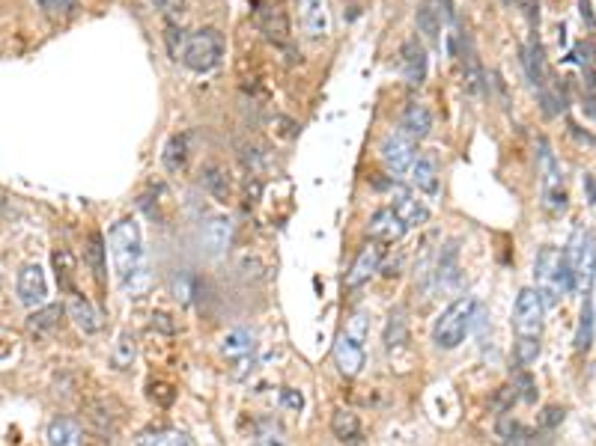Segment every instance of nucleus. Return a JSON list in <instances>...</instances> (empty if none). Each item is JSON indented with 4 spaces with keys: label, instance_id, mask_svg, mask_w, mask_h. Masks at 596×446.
Instances as JSON below:
<instances>
[{
    "label": "nucleus",
    "instance_id": "nucleus-41",
    "mask_svg": "<svg viewBox=\"0 0 596 446\" xmlns=\"http://www.w3.org/2000/svg\"><path fill=\"white\" fill-rule=\"evenodd\" d=\"M584 187H587V196H591V202L596 205V176H584Z\"/></svg>",
    "mask_w": 596,
    "mask_h": 446
},
{
    "label": "nucleus",
    "instance_id": "nucleus-8",
    "mask_svg": "<svg viewBox=\"0 0 596 446\" xmlns=\"http://www.w3.org/2000/svg\"><path fill=\"white\" fill-rule=\"evenodd\" d=\"M379 158L390 176H406L412 169L417 152H415V140L403 131H390L379 146Z\"/></svg>",
    "mask_w": 596,
    "mask_h": 446
},
{
    "label": "nucleus",
    "instance_id": "nucleus-10",
    "mask_svg": "<svg viewBox=\"0 0 596 446\" xmlns=\"http://www.w3.org/2000/svg\"><path fill=\"white\" fill-rule=\"evenodd\" d=\"M334 363H337V369H340V375L355 378V375L364 369V363H367V354H364V339L352 336L349 330H343L334 343Z\"/></svg>",
    "mask_w": 596,
    "mask_h": 446
},
{
    "label": "nucleus",
    "instance_id": "nucleus-29",
    "mask_svg": "<svg viewBox=\"0 0 596 446\" xmlns=\"http://www.w3.org/2000/svg\"><path fill=\"white\" fill-rule=\"evenodd\" d=\"M593 301L591 294H584V303H582V316H578V330H575V351L584 354L587 348L593 343Z\"/></svg>",
    "mask_w": 596,
    "mask_h": 446
},
{
    "label": "nucleus",
    "instance_id": "nucleus-30",
    "mask_svg": "<svg viewBox=\"0 0 596 446\" xmlns=\"http://www.w3.org/2000/svg\"><path fill=\"white\" fill-rule=\"evenodd\" d=\"M203 185L215 200H227L230 196V173L221 164H206L203 167Z\"/></svg>",
    "mask_w": 596,
    "mask_h": 446
},
{
    "label": "nucleus",
    "instance_id": "nucleus-9",
    "mask_svg": "<svg viewBox=\"0 0 596 446\" xmlns=\"http://www.w3.org/2000/svg\"><path fill=\"white\" fill-rule=\"evenodd\" d=\"M15 292H19V301L24 307L37 310L46 303L48 298V280H46V271H42L39 262H28L19 271V283H15Z\"/></svg>",
    "mask_w": 596,
    "mask_h": 446
},
{
    "label": "nucleus",
    "instance_id": "nucleus-15",
    "mask_svg": "<svg viewBox=\"0 0 596 446\" xmlns=\"http://www.w3.org/2000/svg\"><path fill=\"white\" fill-rule=\"evenodd\" d=\"M432 280H435V285H439L441 292H444V289H453V285L459 283V247H457V241H450V244L439 253V262H435Z\"/></svg>",
    "mask_w": 596,
    "mask_h": 446
},
{
    "label": "nucleus",
    "instance_id": "nucleus-18",
    "mask_svg": "<svg viewBox=\"0 0 596 446\" xmlns=\"http://www.w3.org/2000/svg\"><path fill=\"white\" fill-rule=\"evenodd\" d=\"M69 316L75 318V325L84 330V334H99L102 330V318L99 312H96V307L90 301L84 298V294L72 292V298H69Z\"/></svg>",
    "mask_w": 596,
    "mask_h": 446
},
{
    "label": "nucleus",
    "instance_id": "nucleus-24",
    "mask_svg": "<svg viewBox=\"0 0 596 446\" xmlns=\"http://www.w3.org/2000/svg\"><path fill=\"white\" fill-rule=\"evenodd\" d=\"M251 351H254V334L245 327L230 330V334L221 339V354H224L227 360H245Z\"/></svg>",
    "mask_w": 596,
    "mask_h": 446
},
{
    "label": "nucleus",
    "instance_id": "nucleus-23",
    "mask_svg": "<svg viewBox=\"0 0 596 446\" xmlns=\"http://www.w3.org/2000/svg\"><path fill=\"white\" fill-rule=\"evenodd\" d=\"M48 446H81V425L69 417L51 419L48 425Z\"/></svg>",
    "mask_w": 596,
    "mask_h": 446
},
{
    "label": "nucleus",
    "instance_id": "nucleus-13",
    "mask_svg": "<svg viewBox=\"0 0 596 446\" xmlns=\"http://www.w3.org/2000/svg\"><path fill=\"white\" fill-rule=\"evenodd\" d=\"M367 232L373 241H382V244H394L408 232V227L403 220H399V214L394 211V205H388V209H379L376 214L370 218L367 223Z\"/></svg>",
    "mask_w": 596,
    "mask_h": 446
},
{
    "label": "nucleus",
    "instance_id": "nucleus-27",
    "mask_svg": "<svg viewBox=\"0 0 596 446\" xmlns=\"http://www.w3.org/2000/svg\"><path fill=\"white\" fill-rule=\"evenodd\" d=\"M415 21H417V30L424 33V39L439 42V33H441V15H439V9L432 6V0H421V6H417Z\"/></svg>",
    "mask_w": 596,
    "mask_h": 446
},
{
    "label": "nucleus",
    "instance_id": "nucleus-40",
    "mask_svg": "<svg viewBox=\"0 0 596 446\" xmlns=\"http://www.w3.org/2000/svg\"><path fill=\"white\" fill-rule=\"evenodd\" d=\"M283 401H287L290 408H296V410H301V405H305L301 392H292V390H283Z\"/></svg>",
    "mask_w": 596,
    "mask_h": 446
},
{
    "label": "nucleus",
    "instance_id": "nucleus-12",
    "mask_svg": "<svg viewBox=\"0 0 596 446\" xmlns=\"http://www.w3.org/2000/svg\"><path fill=\"white\" fill-rule=\"evenodd\" d=\"M382 256H385V247H382V241H370V244H364L361 253L355 256L349 274H346V285H349V289H358V285L367 283L370 277L382 268Z\"/></svg>",
    "mask_w": 596,
    "mask_h": 446
},
{
    "label": "nucleus",
    "instance_id": "nucleus-22",
    "mask_svg": "<svg viewBox=\"0 0 596 446\" xmlns=\"http://www.w3.org/2000/svg\"><path fill=\"white\" fill-rule=\"evenodd\" d=\"M301 18H305V30L314 36V39H325L328 36L325 0H301Z\"/></svg>",
    "mask_w": 596,
    "mask_h": 446
},
{
    "label": "nucleus",
    "instance_id": "nucleus-37",
    "mask_svg": "<svg viewBox=\"0 0 596 446\" xmlns=\"http://www.w3.org/2000/svg\"><path fill=\"white\" fill-rule=\"evenodd\" d=\"M153 4L162 9L167 18H180L185 9V0H153Z\"/></svg>",
    "mask_w": 596,
    "mask_h": 446
},
{
    "label": "nucleus",
    "instance_id": "nucleus-19",
    "mask_svg": "<svg viewBox=\"0 0 596 446\" xmlns=\"http://www.w3.org/2000/svg\"><path fill=\"white\" fill-rule=\"evenodd\" d=\"M189 152H191V134H173L162 152V164L167 173H180V169H185V164H189Z\"/></svg>",
    "mask_w": 596,
    "mask_h": 446
},
{
    "label": "nucleus",
    "instance_id": "nucleus-31",
    "mask_svg": "<svg viewBox=\"0 0 596 446\" xmlns=\"http://www.w3.org/2000/svg\"><path fill=\"white\" fill-rule=\"evenodd\" d=\"M462 62H466V87L471 93H480V87H483V71H480V60L468 36H466V51H462Z\"/></svg>",
    "mask_w": 596,
    "mask_h": 446
},
{
    "label": "nucleus",
    "instance_id": "nucleus-1",
    "mask_svg": "<svg viewBox=\"0 0 596 446\" xmlns=\"http://www.w3.org/2000/svg\"><path fill=\"white\" fill-rule=\"evenodd\" d=\"M108 247H111L113 271H117L120 283L135 271L149 268L147 265V250H144V232H140V223L135 218H122V220L113 223L111 232H108Z\"/></svg>",
    "mask_w": 596,
    "mask_h": 446
},
{
    "label": "nucleus",
    "instance_id": "nucleus-38",
    "mask_svg": "<svg viewBox=\"0 0 596 446\" xmlns=\"http://www.w3.org/2000/svg\"><path fill=\"white\" fill-rule=\"evenodd\" d=\"M278 15H281L278 9H269V18H278ZM263 30L269 33V39H272V36H274V24H263ZM278 36H281V39L287 36V21H283V15H281V21H278Z\"/></svg>",
    "mask_w": 596,
    "mask_h": 446
},
{
    "label": "nucleus",
    "instance_id": "nucleus-14",
    "mask_svg": "<svg viewBox=\"0 0 596 446\" xmlns=\"http://www.w3.org/2000/svg\"><path fill=\"white\" fill-rule=\"evenodd\" d=\"M408 178H412L415 191H421L426 196L439 194V161H435L432 152H424V155L415 158L412 169H408Z\"/></svg>",
    "mask_w": 596,
    "mask_h": 446
},
{
    "label": "nucleus",
    "instance_id": "nucleus-17",
    "mask_svg": "<svg viewBox=\"0 0 596 446\" xmlns=\"http://www.w3.org/2000/svg\"><path fill=\"white\" fill-rule=\"evenodd\" d=\"M403 134H408L415 143L417 140H424V137H430V131H432V113H430V107L426 104H421V102H412L406 107V113H403V128H399Z\"/></svg>",
    "mask_w": 596,
    "mask_h": 446
},
{
    "label": "nucleus",
    "instance_id": "nucleus-6",
    "mask_svg": "<svg viewBox=\"0 0 596 446\" xmlns=\"http://www.w3.org/2000/svg\"><path fill=\"white\" fill-rule=\"evenodd\" d=\"M537 173H540V187H542V205L549 211H564L567 209V187H564V173H560V164L551 152L549 140L540 137L537 143Z\"/></svg>",
    "mask_w": 596,
    "mask_h": 446
},
{
    "label": "nucleus",
    "instance_id": "nucleus-7",
    "mask_svg": "<svg viewBox=\"0 0 596 446\" xmlns=\"http://www.w3.org/2000/svg\"><path fill=\"white\" fill-rule=\"evenodd\" d=\"M542 307L537 289H522L516 294V307H513V330L516 339H540L542 334Z\"/></svg>",
    "mask_w": 596,
    "mask_h": 446
},
{
    "label": "nucleus",
    "instance_id": "nucleus-21",
    "mask_svg": "<svg viewBox=\"0 0 596 446\" xmlns=\"http://www.w3.org/2000/svg\"><path fill=\"white\" fill-rule=\"evenodd\" d=\"M230 238H233V227H230V218H212L206 227H203V244L212 256L224 253L230 247Z\"/></svg>",
    "mask_w": 596,
    "mask_h": 446
},
{
    "label": "nucleus",
    "instance_id": "nucleus-26",
    "mask_svg": "<svg viewBox=\"0 0 596 446\" xmlns=\"http://www.w3.org/2000/svg\"><path fill=\"white\" fill-rule=\"evenodd\" d=\"M135 357H138V343H135V336H131L129 330H122V334L117 336V343H113L111 366H113V369H117V372H126V369H131Z\"/></svg>",
    "mask_w": 596,
    "mask_h": 446
},
{
    "label": "nucleus",
    "instance_id": "nucleus-2",
    "mask_svg": "<svg viewBox=\"0 0 596 446\" xmlns=\"http://www.w3.org/2000/svg\"><path fill=\"white\" fill-rule=\"evenodd\" d=\"M533 280H537V294L542 307H558V301L573 292V277H569L564 250L542 247L537 253V262H533Z\"/></svg>",
    "mask_w": 596,
    "mask_h": 446
},
{
    "label": "nucleus",
    "instance_id": "nucleus-28",
    "mask_svg": "<svg viewBox=\"0 0 596 446\" xmlns=\"http://www.w3.org/2000/svg\"><path fill=\"white\" fill-rule=\"evenodd\" d=\"M332 432L340 437L343 443H358L361 441V423L358 417L352 414V410H334L332 417Z\"/></svg>",
    "mask_w": 596,
    "mask_h": 446
},
{
    "label": "nucleus",
    "instance_id": "nucleus-36",
    "mask_svg": "<svg viewBox=\"0 0 596 446\" xmlns=\"http://www.w3.org/2000/svg\"><path fill=\"white\" fill-rule=\"evenodd\" d=\"M254 446H290V443L278 428H265V432H260V437H256Z\"/></svg>",
    "mask_w": 596,
    "mask_h": 446
},
{
    "label": "nucleus",
    "instance_id": "nucleus-33",
    "mask_svg": "<svg viewBox=\"0 0 596 446\" xmlns=\"http://www.w3.org/2000/svg\"><path fill=\"white\" fill-rule=\"evenodd\" d=\"M408 339V334H406V318H403V312H390V318H388V327H385V348L388 351H394V348H399Z\"/></svg>",
    "mask_w": 596,
    "mask_h": 446
},
{
    "label": "nucleus",
    "instance_id": "nucleus-32",
    "mask_svg": "<svg viewBox=\"0 0 596 446\" xmlns=\"http://www.w3.org/2000/svg\"><path fill=\"white\" fill-rule=\"evenodd\" d=\"M105 238L99 235V232H93L90 235V244H87V262H90L96 280L105 283V271H108V262H105Z\"/></svg>",
    "mask_w": 596,
    "mask_h": 446
},
{
    "label": "nucleus",
    "instance_id": "nucleus-34",
    "mask_svg": "<svg viewBox=\"0 0 596 446\" xmlns=\"http://www.w3.org/2000/svg\"><path fill=\"white\" fill-rule=\"evenodd\" d=\"M55 265H57V280H60V285L72 294L75 292V283H72V274H75V262H72V256H69V250H57L55 253Z\"/></svg>",
    "mask_w": 596,
    "mask_h": 446
},
{
    "label": "nucleus",
    "instance_id": "nucleus-16",
    "mask_svg": "<svg viewBox=\"0 0 596 446\" xmlns=\"http://www.w3.org/2000/svg\"><path fill=\"white\" fill-rule=\"evenodd\" d=\"M394 211L399 214V220H403L408 229H412V227H424V223L430 220V205H426L421 196H415V194H408V191H399V194H397Z\"/></svg>",
    "mask_w": 596,
    "mask_h": 446
},
{
    "label": "nucleus",
    "instance_id": "nucleus-35",
    "mask_svg": "<svg viewBox=\"0 0 596 446\" xmlns=\"http://www.w3.org/2000/svg\"><path fill=\"white\" fill-rule=\"evenodd\" d=\"M37 4L51 21H63V18L75 15V9H78V0H37Z\"/></svg>",
    "mask_w": 596,
    "mask_h": 446
},
{
    "label": "nucleus",
    "instance_id": "nucleus-4",
    "mask_svg": "<svg viewBox=\"0 0 596 446\" xmlns=\"http://www.w3.org/2000/svg\"><path fill=\"white\" fill-rule=\"evenodd\" d=\"M569 277H573V292L587 294L591 292V283L596 277V238L591 229L578 227L569 238V244L564 250Z\"/></svg>",
    "mask_w": 596,
    "mask_h": 446
},
{
    "label": "nucleus",
    "instance_id": "nucleus-20",
    "mask_svg": "<svg viewBox=\"0 0 596 446\" xmlns=\"http://www.w3.org/2000/svg\"><path fill=\"white\" fill-rule=\"evenodd\" d=\"M60 316H63V307H37L28 316V321H24V327H28L37 339H46L57 330Z\"/></svg>",
    "mask_w": 596,
    "mask_h": 446
},
{
    "label": "nucleus",
    "instance_id": "nucleus-25",
    "mask_svg": "<svg viewBox=\"0 0 596 446\" xmlns=\"http://www.w3.org/2000/svg\"><path fill=\"white\" fill-rule=\"evenodd\" d=\"M138 446H197L191 441V434L180 432V428H155L138 437Z\"/></svg>",
    "mask_w": 596,
    "mask_h": 446
},
{
    "label": "nucleus",
    "instance_id": "nucleus-39",
    "mask_svg": "<svg viewBox=\"0 0 596 446\" xmlns=\"http://www.w3.org/2000/svg\"><path fill=\"white\" fill-rule=\"evenodd\" d=\"M578 12H582L584 24L591 27V30H596V18H593V9H591V0H578Z\"/></svg>",
    "mask_w": 596,
    "mask_h": 446
},
{
    "label": "nucleus",
    "instance_id": "nucleus-5",
    "mask_svg": "<svg viewBox=\"0 0 596 446\" xmlns=\"http://www.w3.org/2000/svg\"><path fill=\"white\" fill-rule=\"evenodd\" d=\"M221 60H224V36H221L215 27H203V30L191 33L189 39H185L182 62L191 71H200L203 75V71L218 69Z\"/></svg>",
    "mask_w": 596,
    "mask_h": 446
},
{
    "label": "nucleus",
    "instance_id": "nucleus-3",
    "mask_svg": "<svg viewBox=\"0 0 596 446\" xmlns=\"http://www.w3.org/2000/svg\"><path fill=\"white\" fill-rule=\"evenodd\" d=\"M474 310H477V301L471 298V294H462V298L448 303L432 325V343L444 348V351H453L457 345H462V339H466L471 330V321H474Z\"/></svg>",
    "mask_w": 596,
    "mask_h": 446
},
{
    "label": "nucleus",
    "instance_id": "nucleus-11",
    "mask_svg": "<svg viewBox=\"0 0 596 446\" xmlns=\"http://www.w3.org/2000/svg\"><path fill=\"white\" fill-rule=\"evenodd\" d=\"M426 69H430V57L421 39H408L399 48V75L408 87H421L426 80Z\"/></svg>",
    "mask_w": 596,
    "mask_h": 446
}]
</instances>
